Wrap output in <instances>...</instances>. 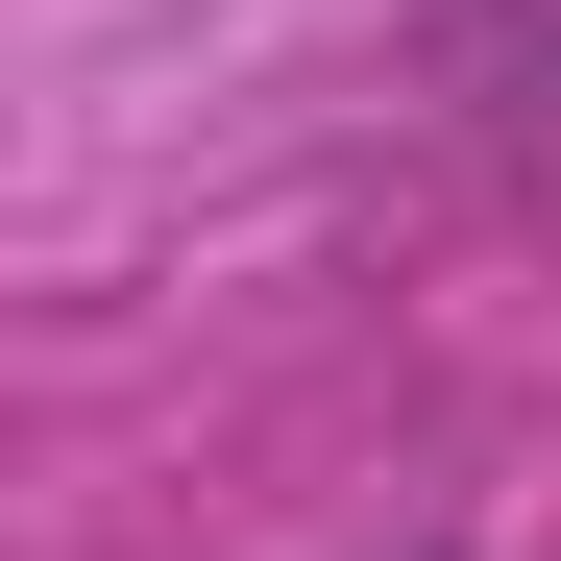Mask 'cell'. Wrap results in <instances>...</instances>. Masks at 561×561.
Segmentation results:
<instances>
[{
	"label": "cell",
	"mask_w": 561,
	"mask_h": 561,
	"mask_svg": "<svg viewBox=\"0 0 561 561\" xmlns=\"http://www.w3.org/2000/svg\"><path fill=\"white\" fill-rule=\"evenodd\" d=\"M463 49H489L513 99H561V0H463Z\"/></svg>",
	"instance_id": "obj_1"
},
{
	"label": "cell",
	"mask_w": 561,
	"mask_h": 561,
	"mask_svg": "<svg viewBox=\"0 0 561 561\" xmlns=\"http://www.w3.org/2000/svg\"><path fill=\"white\" fill-rule=\"evenodd\" d=\"M391 561H463V537H391Z\"/></svg>",
	"instance_id": "obj_2"
}]
</instances>
